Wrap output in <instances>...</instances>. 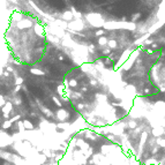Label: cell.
I'll return each instance as SVG.
<instances>
[{"label": "cell", "mask_w": 165, "mask_h": 165, "mask_svg": "<svg viewBox=\"0 0 165 165\" xmlns=\"http://www.w3.org/2000/svg\"><path fill=\"white\" fill-rule=\"evenodd\" d=\"M104 30H116V29H126V30H135L136 24L134 22H127V21H107L104 27Z\"/></svg>", "instance_id": "1"}, {"label": "cell", "mask_w": 165, "mask_h": 165, "mask_svg": "<svg viewBox=\"0 0 165 165\" xmlns=\"http://www.w3.org/2000/svg\"><path fill=\"white\" fill-rule=\"evenodd\" d=\"M86 20L95 28H103L106 21L103 19V16L98 13H89L86 15Z\"/></svg>", "instance_id": "2"}, {"label": "cell", "mask_w": 165, "mask_h": 165, "mask_svg": "<svg viewBox=\"0 0 165 165\" xmlns=\"http://www.w3.org/2000/svg\"><path fill=\"white\" fill-rule=\"evenodd\" d=\"M84 28H86V24H84L83 20H73L68 22V29L72 31H75V33L82 31Z\"/></svg>", "instance_id": "3"}, {"label": "cell", "mask_w": 165, "mask_h": 165, "mask_svg": "<svg viewBox=\"0 0 165 165\" xmlns=\"http://www.w3.org/2000/svg\"><path fill=\"white\" fill-rule=\"evenodd\" d=\"M133 50L132 49H128V50H126V51H124L122 52V54H121V57H120V59H119L118 64L116 65V68H118V67H120L121 65H124L127 60L129 59V57H131V54H132Z\"/></svg>", "instance_id": "4"}, {"label": "cell", "mask_w": 165, "mask_h": 165, "mask_svg": "<svg viewBox=\"0 0 165 165\" xmlns=\"http://www.w3.org/2000/svg\"><path fill=\"white\" fill-rule=\"evenodd\" d=\"M35 23H33V21L31 20V19H24V20L20 21V22H17V24H16V27L19 28V29H21V30H23V29H28V28H31V27L33 26Z\"/></svg>", "instance_id": "5"}, {"label": "cell", "mask_w": 165, "mask_h": 165, "mask_svg": "<svg viewBox=\"0 0 165 165\" xmlns=\"http://www.w3.org/2000/svg\"><path fill=\"white\" fill-rule=\"evenodd\" d=\"M12 110H13V103L12 102H6V104L1 107V111H2V116L5 117V119H8V116H9V113L12 112Z\"/></svg>", "instance_id": "6"}, {"label": "cell", "mask_w": 165, "mask_h": 165, "mask_svg": "<svg viewBox=\"0 0 165 165\" xmlns=\"http://www.w3.org/2000/svg\"><path fill=\"white\" fill-rule=\"evenodd\" d=\"M164 24H165V17H164V19H162V20H158L157 23H155L154 26L150 27V28H149V30H148V33L151 35L152 33H155L156 30H158L159 28H160V27H163Z\"/></svg>", "instance_id": "7"}, {"label": "cell", "mask_w": 165, "mask_h": 165, "mask_svg": "<svg viewBox=\"0 0 165 165\" xmlns=\"http://www.w3.org/2000/svg\"><path fill=\"white\" fill-rule=\"evenodd\" d=\"M33 30H35V33H37L39 37H44L45 36V29L39 23H35L33 24Z\"/></svg>", "instance_id": "8"}, {"label": "cell", "mask_w": 165, "mask_h": 165, "mask_svg": "<svg viewBox=\"0 0 165 165\" xmlns=\"http://www.w3.org/2000/svg\"><path fill=\"white\" fill-rule=\"evenodd\" d=\"M61 19L64 21H66V22H71V21L74 20V16H73V13L71 11H65L61 14Z\"/></svg>", "instance_id": "9"}, {"label": "cell", "mask_w": 165, "mask_h": 165, "mask_svg": "<svg viewBox=\"0 0 165 165\" xmlns=\"http://www.w3.org/2000/svg\"><path fill=\"white\" fill-rule=\"evenodd\" d=\"M54 26H57V27H59V28H61V29H68V22H66V21H64V20H55L54 22Z\"/></svg>", "instance_id": "10"}, {"label": "cell", "mask_w": 165, "mask_h": 165, "mask_svg": "<svg viewBox=\"0 0 165 165\" xmlns=\"http://www.w3.org/2000/svg\"><path fill=\"white\" fill-rule=\"evenodd\" d=\"M22 124H23L24 129H28V131H33V124L30 121V120H28V119L22 120Z\"/></svg>", "instance_id": "11"}, {"label": "cell", "mask_w": 165, "mask_h": 165, "mask_svg": "<svg viewBox=\"0 0 165 165\" xmlns=\"http://www.w3.org/2000/svg\"><path fill=\"white\" fill-rule=\"evenodd\" d=\"M149 37H150V33H147L144 35V36H141V37H140V38H139L138 40H135V43H134V44L139 46V45H141L142 43H144V42H145L147 39H148Z\"/></svg>", "instance_id": "12"}, {"label": "cell", "mask_w": 165, "mask_h": 165, "mask_svg": "<svg viewBox=\"0 0 165 165\" xmlns=\"http://www.w3.org/2000/svg\"><path fill=\"white\" fill-rule=\"evenodd\" d=\"M71 12L73 13L74 20H82V14H81V12H77L74 7H71Z\"/></svg>", "instance_id": "13"}, {"label": "cell", "mask_w": 165, "mask_h": 165, "mask_svg": "<svg viewBox=\"0 0 165 165\" xmlns=\"http://www.w3.org/2000/svg\"><path fill=\"white\" fill-rule=\"evenodd\" d=\"M67 116H68V113H67L64 109H60V110H58V112H57V117H58L60 120H64Z\"/></svg>", "instance_id": "14"}, {"label": "cell", "mask_w": 165, "mask_h": 165, "mask_svg": "<svg viewBox=\"0 0 165 165\" xmlns=\"http://www.w3.org/2000/svg\"><path fill=\"white\" fill-rule=\"evenodd\" d=\"M98 45H100V46H105V45H107V43H109V39H107V37H105V36H102V37H99L98 38Z\"/></svg>", "instance_id": "15"}, {"label": "cell", "mask_w": 165, "mask_h": 165, "mask_svg": "<svg viewBox=\"0 0 165 165\" xmlns=\"http://www.w3.org/2000/svg\"><path fill=\"white\" fill-rule=\"evenodd\" d=\"M12 19H13L14 21H16V22H20V21L23 20L22 14H21L20 12H15V13H13V15H12Z\"/></svg>", "instance_id": "16"}, {"label": "cell", "mask_w": 165, "mask_h": 165, "mask_svg": "<svg viewBox=\"0 0 165 165\" xmlns=\"http://www.w3.org/2000/svg\"><path fill=\"white\" fill-rule=\"evenodd\" d=\"M30 73L33 74V75H39V76H42V75H44V74H45L44 71L38 69V68H31V69H30Z\"/></svg>", "instance_id": "17"}, {"label": "cell", "mask_w": 165, "mask_h": 165, "mask_svg": "<svg viewBox=\"0 0 165 165\" xmlns=\"http://www.w3.org/2000/svg\"><path fill=\"white\" fill-rule=\"evenodd\" d=\"M107 46H109V49H117V46H118V43H117V40L116 39H109V43H107Z\"/></svg>", "instance_id": "18"}, {"label": "cell", "mask_w": 165, "mask_h": 165, "mask_svg": "<svg viewBox=\"0 0 165 165\" xmlns=\"http://www.w3.org/2000/svg\"><path fill=\"white\" fill-rule=\"evenodd\" d=\"M12 124H13V121H12L11 119H7V120H5V121L2 122V128H4V129H8V128L12 127Z\"/></svg>", "instance_id": "19"}, {"label": "cell", "mask_w": 165, "mask_h": 165, "mask_svg": "<svg viewBox=\"0 0 165 165\" xmlns=\"http://www.w3.org/2000/svg\"><path fill=\"white\" fill-rule=\"evenodd\" d=\"M57 91H58V94H59L60 96H62V97L65 96V88H64V86H62V84L57 88Z\"/></svg>", "instance_id": "20"}, {"label": "cell", "mask_w": 165, "mask_h": 165, "mask_svg": "<svg viewBox=\"0 0 165 165\" xmlns=\"http://www.w3.org/2000/svg\"><path fill=\"white\" fill-rule=\"evenodd\" d=\"M23 82H24V79L21 77V76H17V77L15 79V84H16V86H22Z\"/></svg>", "instance_id": "21"}, {"label": "cell", "mask_w": 165, "mask_h": 165, "mask_svg": "<svg viewBox=\"0 0 165 165\" xmlns=\"http://www.w3.org/2000/svg\"><path fill=\"white\" fill-rule=\"evenodd\" d=\"M46 38L47 40H50V42H54V43H59V38H55L54 36H51V35H47L46 36Z\"/></svg>", "instance_id": "22"}, {"label": "cell", "mask_w": 165, "mask_h": 165, "mask_svg": "<svg viewBox=\"0 0 165 165\" xmlns=\"http://www.w3.org/2000/svg\"><path fill=\"white\" fill-rule=\"evenodd\" d=\"M105 33V31H104V29H98V30H96V33H95V35L97 36V37H102L103 35Z\"/></svg>", "instance_id": "23"}, {"label": "cell", "mask_w": 165, "mask_h": 165, "mask_svg": "<svg viewBox=\"0 0 165 165\" xmlns=\"http://www.w3.org/2000/svg\"><path fill=\"white\" fill-rule=\"evenodd\" d=\"M140 17H141V14H140V13L133 14V15H132V22H134V23H135V21L139 20Z\"/></svg>", "instance_id": "24"}, {"label": "cell", "mask_w": 165, "mask_h": 165, "mask_svg": "<svg viewBox=\"0 0 165 165\" xmlns=\"http://www.w3.org/2000/svg\"><path fill=\"white\" fill-rule=\"evenodd\" d=\"M68 84H69L71 87H76V86H77V82H76L75 80H69Z\"/></svg>", "instance_id": "25"}, {"label": "cell", "mask_w": 165, "mask_h": 165, "mask_svg": "<svg viewBox=\"0 0 165 165\" xmlns=\"http://www.w3.org/2000/svg\"><path fill=\"white\" fill-rule=\"evenodd\" d=\"M52 99H53V102H54V103H55L57 105L61 107V102H60V100H59L58 98H57V97H52Z\"/></svg>", "instance_id": "26"}, {"label": "cell", "mask_w": 165, "mask_h": 165, "mask_svg": "<svg viewBox=\"0 0 165 165\" xmlns=\"http://www.w3.org/2000/svg\"><path fill=\"white\" fill-rule=\"evenodd\" d=\"M158 8H162V9H165V0H162V2L159 4Z\"/></svg>", "instance_id": "27"}, {"label": "cell", "mask_w": 165, "mask_h": 165, "mask_svg": "<svg viewBox=\"0 0 165 165\" xmlns=\"http://www.w3.org/2000/svg\"><path fill=\"white\" fill-rule=\"evenodd\" d=\"M103 53H104V54H107V55H109V54L111 53V49H106V50H104V51H103Z\"/></svg>", "instance_id": "28"}, {"label": "cell", "mask_w": 165, "mask_h": 165, "mask_svg": "<svg viewBox=\"0 0 165 165\" xmlns=\"http://www.w3.org/2000/svg\"><path fill=\"white\" fill-rule=\"evenodd\" d=\"M19 119H20V116H19V114H17V116H15V117H14V118H12L11 119V120H12V121H16V120H19Z\"/></svg>", "instance_id": "29"}, {"label": "cell", "mask_w": 165, "mask_h": 165, "mask_svg": "<svg viewBox=\"0 0 165 165\" xmlns=\"http://www.w3.org/2000/svg\"><path fill=\"white\" fill-rule=\"evenodd\" d=\"M20 90H21V86H16V87H15V89H14V91H15V93H19Z\"/></svg>", "instance_id": "30"}, {"label": "cell", "mask_w": 165, "mask_h": 165, "mask_svg": "<svg viewBox=\"0 0 165 165\" xmlns=\"http://www.w3.org/2000/svg\"><path fill=\"white\" fill-rule=\"evenodd\" d=\"M6 104V102H5V99H0V107H2V106Z\"/></svg>", "instance_id": "31"}, {"label": "cell", "mask_w": 165, "mask_h": 165, "mask_svg": "<svg viewBox=\"0 0 165 165\" xmlns=\"http://www.w3.org/2000/svg\"><path fill=\"white\" fill-rule=\"evenodd\" d=\"M151 43H154V42H152L151 39H147V40L144 42V44H145V45H149V44H151Z\"/></svg>", "instance_id": "32"}, {"label": "cell", "mask_w": 165, "mask_h": 165, "mask_svg": "<svg viewBox=\"0 0 165 165\" xmlns=\"http://www.w3.org/2000/svg\"><path fill=\"white\" fill-rule=\"evenodd\" d=\"M58 59H59L60 61H64V60H65V57L61 55V54H59V55H58Z\"/></svg>", "instance_id": "33"}, {"label": "cell", "mask_w": 165, "mask_h": 165, "mask_svg": "<svg viewBox=\"0 0 165 165\" xmlns=\"http://www.w3.org/2000/svg\"><path fill=\"white\" fill-rule=\"evenodd\" d=\"M6 71H7V72H9V73H12V72H13V68H12V67H9V66H8V67H7V68H6Z\"/></svg>", "instance_id": "34"}, {"label": "cell", "mask_w": 165, "mask_h": 165, "mask_svg": "<svg viewBox=\"0 0 165 165\" xmlns=\"http://www.w3.org/2000/svg\"><path fill=\"white\" fill-rule=\"evenodd\" d=\"M4 75H5V76H8V75H9V72H4Z\"/></svg>", "instance_id": "35"}, {"label": "cell", "mask_w": 165, "mask_h": 165, "mask_svg": "<svg viewBox=\"0 0 165 165\" xmlns=\"http://www.w3.org/2000/svg\"><path fill=\"white\" fill-rule=\"evenodd\" d=\"M152 49H157V44H152Z\"/></svg>", "instance_id": "36"}]
</instances>
